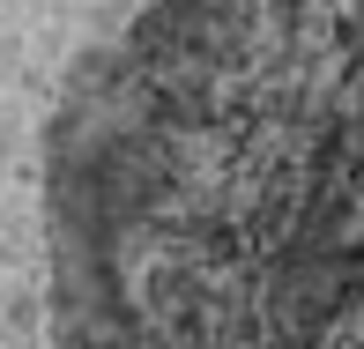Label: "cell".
<instances>
[{
  "instance_id": "cell-1",
  "label": "cell",
  "mask_w": 364,
  "mask_h": 349,
  "mask_svg": "<svg viewBox=\"0 0 364 349\" xmlns=\"http://www.w3.org/2000/svg\"><path fill=\"white\" fill-rule=\"evenodd\" d=\"M0 349H364V0H0Z\"/></svg>"
}]
</instances>
